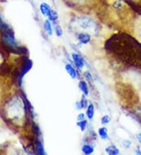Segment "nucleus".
I'll list each match as a JSON object with an SVG mask.
<instances>
[{
    "instance_id": "1a4fd4ad",
    "label": "nucleus",
    "mask_w": 141,
    "mask_h": 155,
    "mask_svg": "<svg viewBox=\"0 0 141 155\" xmlns=\"http://www.w3.org/2000/svg\"><path fill=\"white\" fill-rule=\"evenodd\" d=\"M98 135L103 140H107V139L109 138L108 131H107V129L105 127H101V128L98 129Z\"/></svg>"
},
{
    "instance_id": "7ed1b4c3",
    "label": "nucleus",
    "mask_w": 141,
    "mask_h": 155,
    "mask_svg": "<svg viewBox=\"0 0 141 155\" xmlns=\"http://www.w3.org/2000/svg\"><path fill=\"white\" fill-rule=\"evenodd\" d=\"M77 39L79 42L82 44L86 45L89 42H90L92 38L91 35L88 32H80L77 35Z\"/></svg>"
},
{
    "instance_id": "aec40b11",
    "label": "nucleus",
    "mask_w": 141,
    "mask_h": 155,
    "mask_svg": "<svg viewBox=\"0 0 141 155\" xmlns=\"http://www.w3.org/2000/svg\"><path fill=\"white\" fill-rule=\"evenodd\" d=\"M136 153H138V154H141V151L139 149H137V150H136Z\"/></svg>"
},
{
    "instance_id": "f3484780",
    "label": "nucleus",
    "mask_w": 141,
    "mask_h": 155,
    "mask_svg": "<svg viewBox=\"0 0 141 155\" xmlns=\"http://www.w3.org/2000/svg\"><path fill=\"white\" fill-rule=\"evenodd\" d=\"M122 145L124 146L126 148H129L132 145V141L129 140H123V142H122Z\"/></svg>"
},
{
    "instance_id": "423d86ee",
    "label": "nucleus",
    "mask_w": 141,
    "mask_h": 155,
    "mask_svg": "<svg viewBox=\"0 0 141 155\" xmlns=\"http://www.w3.org/2000/svg\"><path fill=\"white\" fill-rule=\"evenodd\" d=\"M44 29H45V32L47 33V35L49 36H52L53 34V27H52V25H51V21H49V19L45 20L44 21Z\"/></svg>"
},
{
    "instance_id": "f03ea898",
    "label": "nucleus",
    "mask_w": 141,
    "mask_h": 155,
    "mask_svg": "<svg viewBox=\"0 0 141 155\" xmlns=\"http://www.w3.org/2000/svg\"><path fill=\"white\" fill-rule=\"evenodd\" d=\"M72 59H73V61L74 63H75V66L77 67L79 69H80V70L82 69L85 67V61L84 60H83L82 57L76 53H72Z\"/></svg>"
},
{
    "instance_id": "6ab92c4d",
    "label": "nucleus",
    "mask_w": 141,
    "mask_h": 155,
    "mask_svg": "<svg viewBox=\"0 0 141 155\" xmlns=\"http://www.w3.org/2000/svg\"><path fill=\"white\" fill-rule=\"evenodd\" d=\"M136 139H137L138 142L141 144V132L136 134Z\"/></svg>"
},
{
    "instance_id": "9b49d317",
    "label": "nucleus",
    "mask_w": 141,
    "mask_h": 155,
    "mask_svg": "<svg viewBox=\"0 0 141 155\" xmlns=\"http://www.w3.org/2000/svg\"><path fill=\"white\" fill-rule=\"evenodd\" d=\"M82 151L84 154H92L94 152V148L92 146H91L90 144L86 143L82 146Z\"/></svg>"
},
{
    "instance_id": "ddd939ff",
    "label": "nucleus",
    "mask_w": 141,
    "mask_h": 155,
    "mask_svg": "<svg viewBox=\"0 0 141 155\" xmlns=\"http://www.w3.org/2000/svg\"><path fill=\"white\" fill-rule=\"evenodd\" d=\"M48 19L50 21H53V22H55V21H56L57 20H58V14H57V13H56V11H55L54 10H52L51 9V10L49 11V14H48Z\"/></svg>"
},
{
    "instance_id": "f257e3e1",
    "label": "nucleus",
    "mask_w": 141,
    "mask_h": 155,
    "mask_svg": "<svg viewBox=\"0 0 141 155\" xmlns=\"http://www.w3.org/2000/svg\"><path fill=\"white\" fill-rule=\"evenodd\" d=\"M74 21H75V25H77L79 28H80L83 31H87L88 33L89 31L94 33L98 30L96 23L90 17H79L75 18Z\"/></svg>"
},
{
    "instance_id": "2eb2a0df",
    "label": "nucleus",
    "mask_w": 141,
    "mask_h": 155,
    "mask_svg": "<svg viewBox=\"0 0 141 155\" xmlns=\"http://www.w3.org/2000/svg\"><path fill=\"white\" fill-rule=\"evenodd\" d=\"M55 33H56L57 37H60V36L63 35V30L60 25H56L55 26Z\"/></svg>"
},
{
    "instance_id": "0eeeda50",
    "label": "nucleus",
    "mask_w": 141,
    "mask_h": 155,
    "mask_svg": "<svg viewBox=\"0 0 141 155\" xmlns=\"http://www.w3.org/2000/svg\"><path fill=\"white\" fill-rule=\"evenodd\" d=\"M94 114H95L94 105L92 104H89L86 107V117H88V119L92 120L94 117Z\"/></svg>"
},
{
    "instance_id": "39448f33",
    "label": "nucleus",
    "mask_w": 141,
    "mask_h": 155,
    "mask_svg": "<svg viewBox=\"0 0 141 155\" xmlns=\"http://www.w3.org/2000/svg\"><path fill=\"white\" fill-rule=\"evenodd\" d=\"M39 10L42 15L47 17L48 14H49V11L51 10V7L49 4L45 3V2H42V3L40 4Z\"/></svg>"
},
{
    "instance_id": "9d476101",
    "label": "nucleus",
    "mask_w": 141,
    "mask_h": 155,
    "mask_svg": "<svg viewBox=\"0 0 141 155\" xmlns=\"http://www.w3.org/2000/svg\"><path fill=\"white\" fill-rule=\"evenodd\" d=\"M105 152L107 154L110 155H116L120 153L119 150L115 145H110L108 147H107L105 149Z\"/></svg>"
},
{
    "instance_id": "412c9836",
    "label": "nucleus",
    "mask_w": 141,
    "mask_h": 155,
    "mask_svg": "<svg viewBox=\"0 0 141 155\" xmlns=\"http://www.w3.org/2000/svg\"><path fill=\"white\" fill-rule=\"evenodd\" d=\"M139 37H140L141 38V30H140V32H139Z\"/></svg>"
},
{
    "instance_id": "dca6fc26",
    "label": "nucleus",
    "mask_w": 141,
    "mask_h": 155,
    "mask_svg": "<svg viewBox=\"0 0 141 155\" xmlns=\"http://www.w3.org/2000/svg\"><path fill=\"white\" fill-rule=\"evenodd\" d=\"M111 117H110V116L108 115H104L102 117L101 120H100V121H101V124L102 125H107L108 123L111 121Z\"/></svg>"
},
{
    "instance_id": "6e6552de",
    "label": "nucleus",
    "mask_w": 141,
    "mask_h": 155,
    "mask_svg": "<svg viewBox=\"0 0 141 155\" xmlns=\"http://www.w3.org/2000/svg\"><path fill=\"white\" fill-rule=\"evenodd\" d=\"M79 88L82 92V93L85 96H88L89 94V89L87 83L85 81H83V80H81L79 82Z\"/></svg>"
},
{
    "instance_id": "4468645a",
    "label": "nucleus",
    "mask_w": 141,
    "mask_h": 155,
    "mask_svg": "<svg viewBox=\"0 0 141 155\" xmlns=\"http://www.w3.org/2000/svg\"><path fill=\"white\" fill-rule=\"evenodd\" d=\"M77 125L80 128L82 132H84L86 128V125H87V121L86 119L84 120H82V121H78L77 122Z\"/></svg>"
},
{
    "instance_id": "f8f14e48",
    "label": "nucleus",
    "mask_w": 141,
    "mask_h": 155,
    "mask_svg": "<svg viewBox=\"0 0 141 155\" xmlns=\"http://www.w3.org/2000/svg\"><path fill=\"white\" fill-rule=\"evenodd\" d=\"M85 97H86V96H85V95L82 96V98L81 99V100L79 102H77L76 106H78V109H86V107H88V101Z\"/></svg>"
},
{
    "instance_id": "20e7f679",
    "label": "nucleus",
    "mask_w": 141,
    "mask_h": 155,
    "mask_svg": "<svg viewBox=\"0 0 141 155\" xmlns=\"http://www.w3.org/2000/svg\"><path fill=\"white\" fill-rule=\"evenodd\" d=\"M64 68H65V71H67V73L69 74V76L72 78V79H75L77 78V71L71 64H66Z\"/></svg>"
},
{
    "instance_id": "a211bd4d",
    "label": "nucleus",
    "mask_w": 141,
    "mask_h": 155,
    "mask_svg": "<svg viewBox=\"0 0 141 155\" xmlns=\"http://www.w3.org/2000/svg\"><path fill=\"white\" fill-rule=\"evenodd\" d=\"M85 114H83V113H80L79 114V115H78V117H77V120L78 121H82V120H84L85 119Z\"/></svg>"
}]
</instances>
